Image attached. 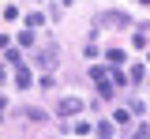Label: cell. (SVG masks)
Returning <instances> with one entry per match:
<instances>
[{"label": "cell", "mask_w": 150, "mask_h": 139, "mask_svg": "<svg viewBox=\"0 0 150 139\" xmlns=\"http://www.w3.org/2000/svg\"><path fill=\"white\" fill-rule=\"evenodd\" d=\"M94 132H98V135H101V139H112V124H105V120H101V124H98Z\"/></svg>", "instance_id": "9c48e42d"}, {"label": "cell", "mask_w": 150, "mask_h": 139, "mask_svg": "<svg viewBox=\"0 0 150 139\" xmlns=\"http://www.w3.org/2000/svg\"><path fill=\"white\" fill-rule=\"evenodd\" d=\"M19 117H26V120H45V113L41 109H34V105H23V109H15Z\"/></svg>", "instance_id": "277c9868"}, {"label": "cell", "mask_w": 150, "mask_h": 139, "mask_svg": "<svg viewBox=\"0 0 150 139\" xmlns=\"http://www.w3.org/2000/svg\"><path fill=\"white\" fill-rule=\"evenodd\" d=\"M56 113H60V117H71V113H83V101H79V98H60V105H56Z\"/></svg>", "instance_id": "3957f363"}, {"label": "cell", "mask_w": 150, "mask_h": 139, "mask_svg": "<svg viewBox=\"0 0 150 139\" xmlns=\"http://www.w3.org/2000/svg\"><path fill=\"white\" fill-rule=\"evenodd\" d=\"M135 139H150V132L146 128H135Z\"/></svg>", "instance_id": "7c38bea8"}, {"label": "cell", "mask_w": 150, "mask_h": 139, "mask_svg": "<svg viewBox=\"0 0 150 139\" xmlns=\"http://www.w3.org/2000/svg\"><path fill=\"white\" fill-rule=\"evenodd\" d=\"M4 60H8V64H15V68L23 64V57H19V49H11V45H8V53H4Z\"/></svg>", "instance_id": "ba28073f"}, {"label": "cell", "mask_w": 150, "mask_h": 139, "mask_svg": "<svg viewBox=\"0 0 150 139\" xmlns=\"http://www.w3.org/2000/svg\"><path fill=\"white\" fill-rule=\"evenodd\" d=\"M19 41L23 45H34V30H19Z\"/></svg>", "instance_id": "8fae6325"}, {"label": "cell", "mask_w": 150, "mask_h": 139, "mask_svg": "<svg viewBox=\"0 0 150 139\" xmlns=\"http://www.w3.org/2000/svg\"><path fill=\"white\" fill-rule=\"evenodd\" d=\"M41 23H45V15H41V11H34V15H26V26H41Z\"/></svg>", "instance_id": "30bf717a"}, {"label": "cell", "mask_w": 150, "mask_h": 139, "mask_svg": "<svg viewBox=\"0 0 150 139\" xmlns=\"http://www.w3.org/2000/svg\"><path fill=\"white\" fill-rule=\"evenodd\" d=\"M98 26H120V30H128L131 19L124 11H101V15H98Z\"/></svg>", "instance_id": "7a4b0ae2"}, {"label": "cell", "mask_w": 150, "mask_h": 139, "mask_svg": "<svg viewBox=\"0 0 150 139\" xmlns=\"http://www.w3.org/2000/svg\"><path fill=\"white\" fill-rule=\"evenodd\" d=\"M105 60L116 68V64H124V53H120V49H109V53H105Z\"/></svg>", "instance_id": "52a82bcc"}, {"label": "cell", "mask_w": 150, "mask_h": 139, "mask_svg": "<svg viewBox=\"0 0 150 139\" xmlns=\"http://www.w3.org/2000/svg\"><path fill=\"white\" fill-rule=\"evenodd\" d=\"M98 98H101V101H109V98H112V83H109V79L98 83Z\"/></svg>", "instance_id": "5b68a950"}, {"label": "cell", "mask_w": 150, "mask_h": 139, "mask_svg": "<svg viewBox=\"0 0 150 139\" xmlns=\"http://www.w3.org/2000/svg\"><path fill=\"white\" fill-rule=\"evenodd\" d=\"M15 83H19V87H30V72H26L23 64H19V68H15Z\"/></svg>", "instance_id": "8992f818"}, {"label": "cell", "mask_w": 150, "mask_h": 139, "mask_svg": "<svg viewBox=\"0 0 150 139\" xmlns=\"http://www.w3.org/2000/svg\"><path fill=\"white\" fill-rule=\"evenodd\" d=\"M56 53H60L56 45H41V49H38V53H34V64H38V68H41V72H49V68H53V64H56Z\"/></svg>", "instance_id": "6da1fadb"}]
</instances>
